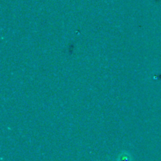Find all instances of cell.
Here are the masks:
<instances>
[{
  "instance_id": "1",
  "label": "cell",
  "mask_w": 161,
  "mask_h": 161,
  "mask_svg": "<svg viewBox=\"0 0 161 161\" xmlns=\"http://www.w3.org/2000/svg\"><path fill=\"white\" fill-rule=\"evenodd\" d=\"M118 161H131V157L127 153L121 154L118 159Z\"/></svg>"
}]
</instances>
